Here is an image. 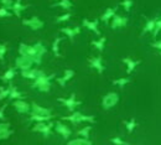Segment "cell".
<instances>
[{
  "label": "cell",
  "instance_id": "6da1fadb",
  "mask_svg": "<svg viewBox=\"0 0 161 145\" xmlns=\"http://www.w3.org/2000/svg\"><path fill=\"white\" fill-rule=\"evenodd\" d=\"M62 120H67V122H71L72 124L77 125L83 122H87V123H91V124H94L96 123V117L94 115H86L83 113H80L78 110H75L73 113H71L69 115H66V117H61Z\"/></svg>",
  "mask_w": 161,
  "mask_h": 145
},
{
  "label": "cell",
  "instance_id": "7a4b0ae2",
  "mask_svg": "<svg viewBox=\"0 0 161 145\" xmlns=\"http://www.w3.org/2000/svg\"><path fill=\"white\" fill-rule=\"evenodd\" d=\"M19 53H20V56L30 57L35 64H41V62H42V59L39 56V53H37V51H36L34 45H27V43L21 42L19 45Z\"/></svg>",
  "mask_w": 161,
  "mask_h": 145
},
{
  "label": "cell",
  "instance_id": "3957f363",
  "mask_svg": "<svg viewBox=\"0 0 161 145\" xmlns=\"http://www.w3.org/2000/svg\"><path fill=\"white\" fill-rule=\"evenodd\" d=\"M56 78V75H43L36 78L32 83V88L39 89L40 92H50L51 89V81Z\"/></svg>",
  "mask_w": 161,
  "mask_h": 145
},
{
  "label": "cell",
  "instance_id": "277c9868",
  "mask_svg": "<svg viewBox=\"0 0 161 145\" xmlns=\"http://www.w3.org/2000/svg\"><path fill=\"white\" fill-rule=\"evenodd\" d=\"M55 126V124L52 123V122H50V123H46V122H36V124L32 126V131H35V133H41L43 137H45V139L46 138H48L51 134H52V128Z\"/></svg>",
  "mask_w": 161,
  "mask_h": 145
},
{
  "label": "cell",
  "instance_id": "5b68a950",
  "mask_svg": "<svg viewBox=\"0 0 161 145\" xmlns=\"http://www.w3.org/2000/svg\"><path fill=\"white\" fill-rule=\"evenodd\" d=\"M118 102H119V94L117 92H109V93H107L103 97V99H102V107L105 110H108V109L113 108L114 105H117Z\"/></svg>",
  "mask_w": 161,
  "mask_h": 145
},
{
  "label": "cell",
  "instance_id": "8992f818",
  "mask_svg": "<svg viewBox=\"0 0 161 145\" xmlns=\"http://www.w3.org/2000/svg\"><path fill=\"white\" fill-rule=\"evenodd\" d=\"M57 101H58L60 103L63 104L71 113H73L75 109H76L78 105L82 104L80 101H77V99H76V93H72L68 98H57Z\"/></svg>",
  "mask_w": 161,
  "mask_h": 145
},
{
  "label": "cell",
  "instance_id": "52a82bcc",
  "mask_svg": "<svg viewBox=\"0 0 161 145\" xmlns=\"http://www.w3.org/2000/svg\"><path fill=\"white\" fill-rule=\"evenodd\" d=\"M21 24H22L24 26L30 27V29L34 30V31H37V30H40V29H42V27L45 26L43 21L41 20L40 18H37V16H34V18H30V19H22V20H21Z\"/></svg>",
  "mask_w": 161,
  "mask_h": 145
},
{
  "label": "cell",
  "instance_id": "ba28073f",
  "mask_svg": "<svg viewBox=\"0 0 161 145\" xmlns=\"http://www.w3.org/2000/svg\"><path fill=\"white\" fill-rule=\"evenodd\" d=\"M88 66L93 70H96L99 75L104 73V70H105V66L103 64V59L102 56H96V57H89L88 59Z\"/></svg>",
  "mask_w": 161,
  "mask_h": 145
},
{
  "label": "cell",
  "instance_id": "9c48e42d",
  "mask_svg": "<svg viewBox=\"0 0 161 145\" xmlns=\"http://www.w3.org/2000/svg\"><path fill=\"white\" fill-rule=\"evenodd\" d=\"M32 64H34V61L30 57H25V56H19L15 61V67L21 70V71L30 70L32 67Z\"/></svg>",
  "mask_w": 161,
  "mask_h": 145
},
{
  "label": "cell",
  "instance_id": "30bf717a",
  "mask_svg": "<svg viewBox=\"0 0 161 145\" xmlns=\"http://www.w3.org/2000/svg\"><path fill=\"white\" fill-rule=\"evenodd\" d=\"M55 130L60 134L63 139H66V140L69 139V137L72 135V130H71V128L67 126L66 124H63L62 122H57V123L55 124Z\"/></svg>",
  "mask_w": 161,
  "mask_h": 145
},
{
  "label": "cell",
  "instance_id": "8fae6325",
  "mask_svg": "<svg viewBox=\"0 0 161 145\" xmlns=\"http://www.w3.org/2000/svg\"><path fill=\"white\" fill-rule=\"evenodd\" d=\"M13 105L16 109V112H19L21 114H26V113L31 112V105L27 102H25L24 99H15L13 102Z\"/></svg>",
  "mask_w": 161,
  "mask_h": 145
},
{
  "label": "cell",
  "instance_id": "7c38bea8",
  "mask_svg": "<svg viewBox=\"0 0 161 145\" xmlns=\"http://www.w3.org/2000/svg\"><path fill=\"white\" fill-rule=\"evenodd\" d=\"M60 31L62 34H64L68 39H69V41L73 43L75 41V37L77 36V35H80V27L78 26H76V27H69V26H66V27H62L60 29Z\"/></svg>",
  "mask_w": 161,
  "mask_h": 145
},
{
  "label": "cell",
  "instance_id": "4fadbf2b",
  "mask_svg": "<svg viewBox=\"0 0 161 145\" xmlns=\"http://www.w3.org/2000/svg\"><path fill=\"white\" fill-rule=\"evenodd\" d=\"M45 72L41 71V70H36V68H30V70H25V71H21V76L26 80H36L39 78L40 76H43Z\"/></svg>",
  "mask_w": 161,
  "mask_h": 145
},
{
  "label": "cell",
  "instance_id": "5bb4252c",
  "mask_svg": "<svg viewBox=\"0 0 161 145\" xmlns=\"http://www.w3.org/2000/svg\"><path fill=\"white\" fill-rule=\"evenodd\" d=\"M82 24H83V26H84L86 29L91 30V31L94 32L97 36H101V31H99V29H98V25H99V20H98V19H96V20L83 19Z\"/></svg>",
  "mask_w": 161,
  "mask_h": 145
},
{
  "label": "cell",
  "instance_id": "9a60e30c",
  "mask_svg": "<svg viewBox=\"0 0 161 145\" xmlns=\"http://www.w3.org/2000/svg\"><path fill=\"white\" fill-rule=\"evenodd\" d=\"M75 75H76V72H75L73 70H64L63 76H62V77H58V78H56V82L58 83L62 88H64L66 84H67V82H69V81L75 77Z\"/></svg>",
  "mask_w": 161,
  "mask_h": 145
},
{
  "label": "cell",
  "instance_id": "2e32d148",
  "mask_svg": "<svg viewBox=\"0 0 161 145\" xmlns=\"http://www.w3.org/2000/svg\"><path fill=\"white\" fill-rule=\"evenodd\" d=\"M128 21H129V19H128L126 16H120V15H117V14H115L114 18L112 19L110 26H112L113 30L120 29V27H125V26L128 25Z\"/></svg>",
  "mask_w": 161,
  "mask_h": 145
},
{
  "label": "cell",
  "instance_id": "e0dca14e",
  "mask_svg": "<svg viewBox=\"0 0 161 145\" xmlns=\"http://www.w3.org/2000/svg\"><path fill=\"white\" fill-rule=\"evenodd\" d=\"M31 114H36V115H45V117H51V112L48 108L41 107L37 103H31Z\"/></svg>",
  "mask_w": 161,
  "mask_h": 145
},
{
  "label": "cell",
  "instance_id": "ac0fdd59",
  "mask_svg": "<svg viewBox=\"0 0 161 145\" xmlns=\"http://www.w3.org/2000/svg\"><path fill=\"white\" fill-rule=\"evenodd\" d=\"M121 61H123V63L126 64V73L128 75H131L134 72V70L141 63V60H133L130 57H124Z\"/></svg>",
  "mask_w": 161,
  "mask_h": 145
},
{
  "label": "cell",
  "instance_id": "d6986e66",
  "mask_svg": "<svg viewBox=\"0 0 161 145\" xmlns=\"http://www.w3.org/2000/svg\"><path fill=\"white\" fill-rule=\"evenodd\" d=\"M27 8H29V5H24V4H22V0H15V1H14V5H13V8H11V10H13V14H14L16 18L21 19V13L25 11Z\"/></svg>",
  "mask_w": 161,
  "mask_h": 145
},
{
  "label": "cell",
  "instance_id": "ffe728a7",
  "mask_svg": "<svg viewBox=\"0 0 161 145\" xmlns=\"http://www.w3.org/2000/svg\"><path fill=\"white\" fill-rule=\"evenodd\" d=\"M13 130L9 123H0V140L8 139L10 135H13Z\"/></svg>",
  "mask_w": 161,
  "mask_h": 145
},
{
  "label": "cell",
  "instance_id": "44dd1931",
  "mask_svg": "<svg viewBox=\"0 0 161 145\" xmlns=\"http://www.w3.org/2000/svg\"><path fill=\"white\" fill-rule=\"evenodd\" d=\"M115 14H117V8H108V9H105V11L103 13V15L101 16V20L104 24H108L109 21L114 18Z\"/></svg>",
  "mask_w": 161,
  "mask_h": 145
},
{
  "label": "cell",
  "instance_id": "7402d4cb",
  "mask_svg": "<svg viewBox=\"0 0 161 145\" xmlns=\"http://www.w3.org/2000/svg\"><path fill=\"white\" fill-rule=\"evenodd\" d=\"M156 21H158V18H154V19H146V24L144 26V30L141 32V36L147 34V32H154L155 30V26H156Z\"/></svg>",
  "mask_w": 161,
  "mask_h": 145
},
{
  "label": "cell",
  "instance_id": "603a6c76",
  "mask_svg": "<svg viewBox=\"0 0 161 145\" xmlns=\"http://www.w3.org/2000/svg\"><path fill=\"white\" fill-rule=\"evenodd\" d=\"M51 8H61L63 10H71L73 8V3L71 0H58L51 5Z\"/></svg>",
  "mask_w": 161,
  "mask_h": 145
},
{
  "label": "cell",
  "instance_id": "cb8c5ba5",
  "mask_svg": "<svg viewBox=\"0 0 161 145\" xmlns=\"http://www.w3.org/2000/svg\"><path fill=\"white\" fill-rule=\"evenodd\" d=\"M9 87H10L9 99H13V101H15V99H22L24 94H22L20 91L18 89V87H16V86H14L13 83H10V84H9Z\"/></svg>",
  "mask_w": 161,
  "mask_h": 145
},
{
  "label": "cell",
  "instance_id": "d4e9b609",
  "mask_svg": "<svg viewBox=\"0 0 161 145\" xmlns=\"http://www.w3.org/2000/svg\"><path fill=\"white\" fill-rule=\"evenodd\" d=\"M15 75H16V70H15L14 67H10V68H8V70L5 71V73L0 77V80H1L3 82H11V80H14Z\"/></svg>",
  "mask_w": 161,
  "mask_h": 145
},
{
  "label": "cell",
  "instance_id": "484cf974",
  "mask_svg": "<svg viewBox=\"0 0 161 145\" xmlns=\"http://www.w3.org/2000/svg\"><path fill=\"white\" fill-rule=\"evenodd\" d=\"M105 42H107V37L105 36H102L98 40H94V41L91 42V45L93 47H96V50H98L99 52H103L104 51V47H105Z\"/></svg>",
  "mask_w": 161,
  "mask_h": 145
},
{
  "label": "cell",
  "instance_id": "4316f807",
  "mask_svg": "<svg viewBox=\"0 0 161 145\" xmlns=\"http://www.w3.org/2000/svg\"><path fill=\"white\" fill-rule=\"evenodd\" d=\"M61 42H62V37H56V39H55V41H53V43H52V52H53L55 57H57V59L62 57V55H61V52H60V43Z\"/></svg>",
  "mask_w": 161,
  "mask_h": 145
},
{
  "label": "cell",
  "instance_id": "83f0119b",
  "mask_svg": "<svg viewBox=\"0 0 161 145\" xmlns=\"http://www.w3.org/2000/svg\"><path fill=\"white\" fill-rule=\"evenodd\" d=\"M124 124H125V128H126V131H128L129 134H131V133L135 130V128H136L138 123H136L135 118H130V120H125Z\"/></svg>",
  "mask_w": 161,
  "mask_h": 145
},
{
  "label": "cell",
  "instance_id": "f1b7e54d",
  "mask_svg": "<svg viewBox=\"0 0 161 145\" xmlns=\"http://www.w3.org/2000/svg\"><path fill=\"white\" fill-rule=\"evenodd\" d=\"M52 118H53L52 115H51V117H45V115H36V114H31V117H30V119H29V120H31V122H50Z\"/></svg>",
  "mask_w": 161,
  "mask_h": 145
},
{
  "label": "cell",
  "instance_id": "f546056e",
  "mask_svg": "<svg viewBox=\"0 0 161 145\" xmlns=\"http://www.w3.org/2000/svg\"><path fill=\"white\" fill-rule=\"evenodd\" d=\"M91 130H92V126H91V125H87V126L82 128V129H80V130L77 131V135H80V137L84 138V139H89V133H91Z\"/></svg>",
  "mask_w": 161,
  "mask_h": 145
},
{
  "label": "cell",
  "instance_id": "4dcf8cb0",
  "mask_svg": "<svg viewBox=\"0 0 161 145\" xmlns=\"http://www.w3.org/2000/svg\"><path fill=\"white\" fill-rule=\"evenodd\" d=\"M112 83L114 84V86H118L119 88H124L126 84H129L130 83V80L129 78H117V80H113L112 81Z\"/></svg>",
  "mask_w": 161,
  "mask_h": 145
},
{
  "label": "cell",
  "instance_id": "1f68e13d",
  "mask_svg": "<svg viewBox=\"0 0 161 145\" xmlns=\"http://www.w3.org/2000/svg\"><path fill=\"white\" fill-rule=\"evenodd\" d=\"M67 145H92V143L89 142V139H84V138H82V139L71 140V142L67 143Z\"/></svg>",
  "mask_w": 161,
  "mask_h": 145
},
{
  "label": "cell",
  "instance_id": "d6a6232c",
  "mask_svg": "<svg viewBox=\"0 0 161 145\" xmlns=\"http://www.w3.org/2000/svg\"><path fill=\"white\" fill-rule=\"evenodd\" d=\"M34 46H35V48H36V51H37L39 56H40L41 59H42V57H43V55H45V53L47 52V50H46V47L43 46V43L39 41V42H36V43H35Z\"/></svg>",
  "mask_w": 161,
  "mask_h": 145
},
{
  "label": "cell",
  "instance_id": "836d02e7",
  "mask_svg": "<svg viewBox=\"0 0 161 145\" xmlns=\"http://www.w3.org/2000/svg\"><path fill=\"white\" fill-rule=\"evenodd\" d=\"M9 94H10V87H0V101H4L6 98H9Z\"/></svg>",
  "mask_w": 161,
  "mask_h": 145
},
{
  "label": "cell",
  "instance_id": "e575fe53",
  "mask_svg": "<svg viewBox=\"0 0 161 145\" xmlns=\"http://www.w3.org/2000/svg\"><path fill=\"white\" fill-rule=\"evenodd\" d=\"M120 5L124 8V10H125L126 13H129V11L131 10L133 5H134V1H133V0H123L120 3Z\"/></svg>",
  "mask_w": 161,
  "mask_h": 145
},
{
  "label": "cell",
  "instance_id": "d590c367",
  "mask_svg": "<svg viewBox=\"0 0 161 145\" xmlns=\"http://www.w3.org/2000/svg\"><path fill=\"white\" fill-rule=\"evenodd\" d=\"M72 18V13H66V14H62L60 16L56 18V22L60 24V22H64V21H68Z\"/></svg>",
  "mask_w": 161,
  "mask_h": 145
},
{
  "label": "cell",
  "instance_id": "8d00e7d4",
  "mask_svg": "<svg viewBox=\"0 0 161 145\" xmlns=\"http://www.w3.org/2000/svg\"><path fill=\"white\" fill-rule=\"evenodd\" d=\"M6 51H8V46H6V43H1V42H0V62H4Z\"/></svg>",
  "mask_w": 161,
  "mask_h": 145
},
{
  "label": "cell",
  "instance_id": "74e56055",
  "mask_svg": "<svg viewBox=\"0 0 161 145\" xmlns=\"http://www.w3.org/2000/svg\"><path fill=\"white\" fill-rule=\"evenodd\" d=\"M109 140H110V143H112V144H114V145H130V143H128V142H124L123 139L118 138V137L110 138Z\"/></svg>",
  "mask_w": 161,
  "mask_h": 145
},
{
  "label": "cell",
  "instance_id": "f35d334b",
  "mask_svg": "<svg viewBox=\"0 0 161 145\" xmlns=\"http://www.w3.org/2000/svg\"><path fill=\"white\" fill-rule=\"evenodd\" d=\"M160 31H161V18H158L156 26H155V30H154V32H153L154 39H156V37H158V35H159V32H160Z\"/></svg>",
  "mask_w": 161,
  "mask_h": 145
},
{
  "label": "cell",
  "instance_id": "ab89813d",
  "mask_svg": "<svg viewBox=\"0 0 161 145\" xmlns=\"http://www.w3.org/2000/svg\"><path fill=\"white\" fill-rule=\"evenodd\" d=\"M13 14L9 11V9H6L5 6H3V8H0V19H3V18H9V16H11Z\"/></svg>",
  "mask_w": 161,
  "mask_h": 145
},
{
  "label": "cell",
  "instance_id": "60d3db41",
  "mask_svg": "<svg viewBox=\"0 0 161 145\" xmlns=\"http://www.w3.org/2000/svg\"><path fill=\"white\" fill-rule=\"evenodd\" d=\"M14 1H15V0H0V3L3 4V6H5V8L9 9V10H11V8H13V5H14Z\"/></svg>",
  "mask_w": 161,
  "mask_h": 145
},
{
  "label": "cell",
  "instance_id": "b9f144b4",
  "mask_svg": "<svg viewBox=\"0 0 161 145\" xmlns=\"http://www.w3.org/2000/svg\"><path fill=\"white\" fill-rule=\"evenodd\" d=\"M6 107H8V104H3L1 107H0V120L1 122H5V119H6V117H5V109H6Z\"/></svg>",
  "mask_w": 161,
  "mask_h": 145
},
{
  "label": "cell",
  "instance_id": "7bdbcfd3",
  "mask_svg": "<svg viewBox=\"0 0 161 145\" xmlns=\"http://www.w3.org/2000/svg\"><path fill=\"white\" fill-rule=\"evenodd\" d=\"M150 46H151L153 48H155V50H159V53L161 55V39L160 40H158V41L153 42Z\"/></svg>",
  "mask_w": 161,
  "mask_h": 145
},
{
  "label": "cell",
  "instance_id": "ee69618b",
  "mask_svg": "<svg viewBox=\"0 0 161 145\" xmlns=\"http://www.w3.org/2000/svg\"><path fill=\"white\" fill-rule=\"evenodd\" d=\"M57 1H58V0H57Z\"/></svg>",
  "mask_w": 161,
  "mask_h": 145
}]
</instances>
